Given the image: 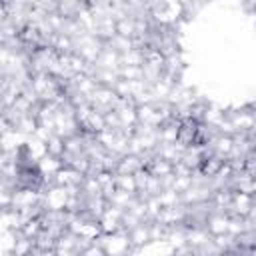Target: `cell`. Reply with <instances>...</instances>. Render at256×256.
Returning a JSON list of instances; mask_svg holds the SVG:
<instances>
[{
    "label": "cell",
    "mask_w": 256,
    "mask_h": 256,
    "mask_svg": "<svg viewBox=\"0 0 256 256\" xmlns=\"http://www.w3.org/2000/svg\"><path fill=\"white\" fill-rule=\"evenodd\" d=\"M100 244L104 248V254H124L130 250V236L126 230H116L110 234L100 236Z\"/></svg>",
    "instance_id": "cell-1"
},
{
    "label": "cell",
    "mask_w": 256,
    "mask_h": 256,
    "mask_svg": "<svg viewBox=\"0 0 256 256\" xmlns=\"http://www.w3.org/2000/svg\"><path fill=\"white\" fill-rule=\"evenodd\" d=\"M174 238H176V236H174L172 232H168V236H166V240H168V244H174V242H176ZM178 240H182V242H188V236H184V234H180V236H178Z\"/></svg>",
    "instance_id": "cell-2"
}]
</instances>
